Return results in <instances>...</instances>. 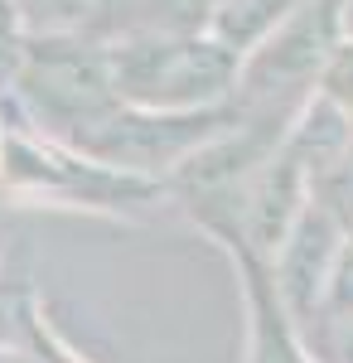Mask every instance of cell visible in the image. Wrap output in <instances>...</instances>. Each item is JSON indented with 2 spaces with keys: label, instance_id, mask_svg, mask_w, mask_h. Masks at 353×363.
I'll use <instances>...</instances> for the list:
<instances>
[{
  "label": "cell",
  "instance_id": "7a4b0ae2",
  "mask_svg": "<svg viewBox=\"0 0 353 363\" xmlns=\"http://www.w3.org/2000/svg\"><path fill=\"white\" fill-rule=\"evenodd\" d=\"M15 10H20V20L39 29H63L87 10V0H15Z\"/></svg>",
  "mask_w": 353,
  "mask_h": 363
},
{
  "label": "cell",
  "instance_id": "6da1fadb",
  "mask_svg": "<svg viewBox=\"0 0 353 363\" xmlns=\"http://www.w3.org/2000/svg\"><path fill=\"white\" fill-rule=\"evenodd\" d=\"M25 63V44H20V10L15 0H0V87L10 83Z\"/></svg>",
  "mask_w": 353,
  "mask_h": 363
}]
</instances>
